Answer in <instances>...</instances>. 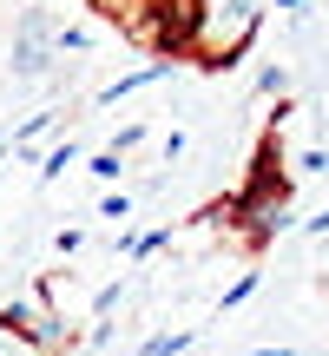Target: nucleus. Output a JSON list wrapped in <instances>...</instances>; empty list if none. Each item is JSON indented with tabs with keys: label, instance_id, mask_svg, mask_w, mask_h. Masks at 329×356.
Returning a JSON list of instances; mask_svg holds the SVG:
<instances>
[{
	"label": "nucleus",
	"instance_id": "obj_1",
	"mask_svg": "<svg viewBox=\"0 0 329 356\" xmlns=\"http://www.w3.org/2000/svg\"><path fill=\"white\" fill-rule=\"evenodd\" d=\"M257 26H264V0H191L185 47L204 66H237L244 47L257 40Z\"/></svg>",
	"mask_w": 329,
	"mask_h": 356
},
{
	"label": "nucleus",
	"instance_id": "obj_2",
	"mask_svg": "<svg viewBox=\"0 0 329 356\" xmlns=\"http://www.w3.org/2000/svg\"><path fill=\"white\" fill-rule=\"evenodd\" d=\"M53 60H60V20L47 7H26L20 26H13V47H7V66L20 79H47Z\"/></svg>",
	"mask_w": 329,
	"mask_h": 356
},
{
	"label": "nucleus",
	"instance_id": "obj_3",
	"mask_svg": "<svg viewBox=\"0 0 329 356\" xmlns=\"http://www.w3.org/2000/svg\"><path fill=\"white\" fill-rule=\"evenodd\" d=\"M158 79H171V60H152V66H139V73H126V79H112V86L99 92V106H119V99H132V92H145V86H158Z\"/></svg>",
	"mask_w": 329,
	"mask_h": 356
},
{
	"label": "nucleus",
	"instance_id": "obj_4",
	"mask_svg": "<svg viewBox=\"0 0 329 356\" xmlns=\"http://www.w3.org/2000/svg\"><path fill=\"white\" fill-rule=\"evenodd\" d=\"M0 356H47V343H40L26 323H13L7 310H0Z\"/></svg>",
	"mask_w": 329,
	"mask_h": 356
},
{
	"label": "nucleus",
	"instance_id": "obj_5",
	"mask_svg": "<svg viewBox=\"0 0 329 356\" xmlns=\"http://www.w3.org/2000/svg\"><path fill=\"white\" fill-rule=\"evenodd\" d=\"M139 356H191V330H171V337H152Z\"/></svg>",
	"mask_w": 329,
	"mask_h": 356
},
{
	"label": "nucleus",
	"instance_id": "obj_6",
	"mask_svg": "<svg viewBox=\"0 0 329 356\" xmlns=\"http://www.w3.org/2000/svg\"><path fill=\"white\" fill-rule=\"evenodd\" d=\"M257 284H264V277H257V270H244V277H237V284H230V291H224V297H217V310H237V304H244V297H251V291H257Z\"/></svg>",
	"mask_w": 329,
	"mask_h": 356
},
{
	"label": "nucleus",
	"instance_id": "obj_7",
	"mask_svg": "<svg viewBox=\"0 0 329 356\" xmlns=\"http://www.w3.org/2000/svg\"><path fill=\"white\" fill-rule=\"evenodd\" d=\"M66 165H73V145H53V152H47V165H40V178H60Z\"/></svg>",
	"mask_w": 329,
	"mask_h": 356
},
{
	"label": "nucleus",
	"instance_id": "obj_8",
	"mask_svg": "<svg viewBox=\"0 0 329 356\" xmlns=\"http://www.w3.org/2000/svg\"><path fill=\"white\" fill-rule=\"evenodd\" d=\"M119 172H126V152H99L92 159V178H119Z\"/></svg>",
	"mask_w": 329,
	"mask_h": 356
},
{
	"label": "nucleus",
	"instance_id": "obj_9",
	"mask_svg": "<svg viewBox=\"0 0 329 356\" xmlns=\"http://www.w3.org/2000/svg\"><path fill=\"white\" fill-rule=\"evenodd\" d=\"M99 211H106V218H126V211H132V198H126V191H106Z\"/></svg>",
	"mask_w": 329,
	"mask_h": 356
},
{
	"label": "nucleus",
	"instance_id": "obj_10",
	"mask_svg": "<svg viewBox=\"0 0 329 356\" xmlns=\"http://www.w3.org/2000/svg\"><path fill=\"white\" fill-rule=\"evenodd\" d=\"M283 79H290L283 66H264V73H257V92H283Z\"/></svg>",
	"mask_w": 329,
	"mask_h": 356
},
{
	"label": "nucleus",
	"instance_id": "obj_11",
	"mask_svg": "<svg viewBox=\"0 0 329 356\" xmlns=\"http://www.w3.org/2000/svg\"><path fill=\"white\" fill-rule=\"evenodd\" d=\"M270 7H283V13H290V26H303V0H270Z\"/></svg>",
	"mask_w": 329,
	"mask_h": 356
}]
</instances>
